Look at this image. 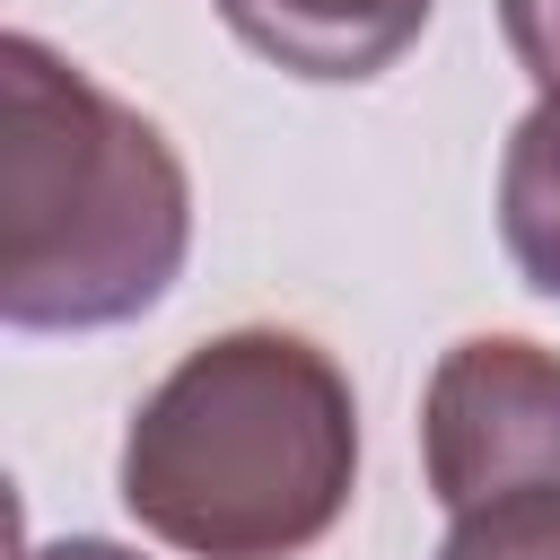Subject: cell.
Here are the masks:
<instances>
[{
	"mask_svg": "<svg viewBox=\"0 0 560 560\" xmlns=\"http://www.w3.org/2000/svg\"><path fill=\"white\" fill-rule=\"evenodd\" d=\"M26 560H140V551H122V542H105V534H61V542H35Z\"/></svg>",
	"mask_w": 560,
	"mask_h": 560,
	"instance_id": "cell-8",
	"label": "cell"
},
{
	"mask_svg": "<svg viewBox=\"0 0 560 560\" xmlns=\"http://www.w3.org/2000/svg\"><path fill=\"white\" fill-rule=\"evenodd\" d=\"M420 464L446 516L560 490V350L525 332H472L429 368Z\"/></svg>",
	"mask_w": 560,
	"mask_h": 560,
	"instance_id": "cell-3",
	"label": "cell"
},
{
	"mask_svg": "<svg viewBox=\"0 0 560 560\" xmlns=\"http://www.w3.org/2000/svg\"><path fill=\"white\" fill-rule=\"evenodd\" d=\"M499 35H508L516 70L551 96L560 88V0H499Z\"/></svg>",
	"mask_w": 560,
	"mask_h": 560,
	"instance_id": "cell-7",
	"label": "cell"
},
{
	"mask_svg": "<svg viewBox=\"0 0 560 560\" xmlns=\"http://www.w3.org/2000/svg\"><path fill=\"white\" fill-rule=\"evenodd\" d=\"M359 490V402L332 350L236 324L184 350L122 429V508L184 560H298Z\"/></svg>",
	"mask_w": 560,
	"mask_h": 560,
	"instance_id": "cell-1",
	"label": "cell"
},
{
	"mask_svg": "<svg viewBox=\"0 0 560 560\" xmlns=\"http://www.w3.org/2000/svg\"><path fill=\"white\" fill-rule=\"evenodd\" d=\"M438 560H560V490H525L446 525Z\"/></svg>",
	"mask_w": 560,
	"mask_h": 560,
	"instance_id": "cell-6",
	"label": "cell"
},
{
	"mask_svg": "<svg viewBox=\"0 0 560 560\" xmlns=\"http://www.w3.org/2000/svg\"><path fill=\"white\" fill-rule=\"evenodd\" d=\"M184 254L192 175L175 140L44 35H0V315L18 332H105L149 315Z\"/></svg>",
	"mask_w": 560,
	"mask_h": 560,
	"instance_id": "cell-2",
	"label": "cell"
},
{
	"mask_svg": "<svg viewBox=\"0 0 560 560\" xmlns=\"http://www.w3.org/2000/svg\"><path fill=\"white\" fill-rule=\"evenodd\" d=\"M228 18V35L262 61H280L289 79H324V88H359L376 70H394L438 0H210Z\"/></svg>",
	"mask_w": 560,
	"mask_h": 560,
	"instance_id": "cell-4",
	"label": "cell"
},
{
	"mask_svg": "<svg viewBox=\"0 0 560 560\" xmlns=\"http://www.w3.org/2000/svg\"><path fill=\"white\" fill-rule=\"evenodd\" d=\"M499 245L525 271L534 298L560 306V88L516 114L508 158H499Z\"/></svg>",
	"mask_w": 560,
	"mask_h": 560,
	"instance_id": "cell-5",
	"label": "cell"
}]
</instances>
